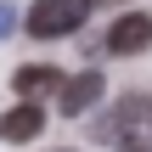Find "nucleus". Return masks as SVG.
<instances>
[{
	"label": "nucleus",
	"mask_w": 152,
	"mask_h": 152,
	"mask_svg": "<svg viewBox=\"0 0 152 152\" xmlns=\"http://www.w3.org/2000/svg\"><path fill=\"white\" fill-rule=\"evenodd\" d=\"M96 0H34L28 11V34L34 39H62V34H79L85 17H90Z\"/></svg>",
	"instance_id": "1"
},
{
	"label": "nucleus",
	"mask_w": 152,
	"mask_h": 152,
	"mask_svg": "<svg viewBox=\"0 0 152 152\" xmlns=\"http://www.w3.org/2000/svg\"><path fill=\"white\" fill-rule=\"evenodd\" d=\"M147 45H152V17L147 11H124V17L107 28V51H113V56H141Z\"/></svg>",
	"instance_id": "2"
},
{
	"label": "nucleus",
	"mask_w": 152,
	"mask_h": 152,
	"mask_svg": "<svg viewBox=\"0 0 152 152\" xmlns=\"http://www.w3.org/2000/svg\"><path fill=\"white\" fill-rule=\"evenodd\" d=\"M102 90H107V79H102L96 68H85V73H73V79L62 85V96H56V107H62L68 118H79V113H90V107L102 102Z\"/></svg>",
	"instance_id": "3"
},
{
	"label": "nucleus",
	"mask_w": 152,
	"mask_h": 152,
	"mask_svg": "<svg viewBox=\"0 0 152 152\" xmlns=\"http://www.w3.org/2000/svg\"><path fill=\"white\" fill-rule=\"evenodd\" d=\"M39 130H45V107H39L34 96H23V102L0 118V141H34Z\"/></svg>",
	"instance_id": "4"
},
{
	"label": "nucleus",
	"mask_w": 152,
	"mask_h": 152,
	"mask_svg": "<svg viewBox=\"0 0 152 152\" xmlns=\"http://www.w3.org/2000/svg\"><path fill=\"white\" fill-rule=\"evenodd\" d=\"M68 79L56 73V68H45V62H34V68H17V79H11V90H23V96H45V90H62Z\"/></svg>",
	"instance_id": "5"
},
{
	"label": "nucleus",
	"mask_w": 152,
	"mask_h": 152,
	"mask_svg": "<svg viewBox=\"0 0 152 152\" xmlns=\"http://www.w3.org/2000/svg\"><path fill=\"white\" fill-rule=\"evenodd\" d=\"M11 23H17V11H11V6H0V34H11Z\"/></svg>",
	"instance_id": "6"
},
{
	"label": "nucleus",
	"mask_w": 152,
	"mask_h": 152,
	"mask_svg": "<svg viewBox=\"0 0 152 152\" xmlns=\"http://www.w3.org/2000/svg\"><path fill=\"white\" fill-rule=\"evenodd\" d=\"M118 152H152L147 141H130V135H124V141H118Z\"/></svg>",
	"instance_id": "7"
},
{
	"label": "nucleus",
	"mask_w": 152,
	"mask_h": 152,
	"mask_svg": "<svg viewBox=\"0 0 152 152\" xmlns=\"http://www.w3.org/2000/svg\"><path fill=\"white\" fill-rule=\"evenodd\" d=\"M107 6H113V0H107Z\"/></svg>",
	"instance_id": "8"
}]
</instances>
